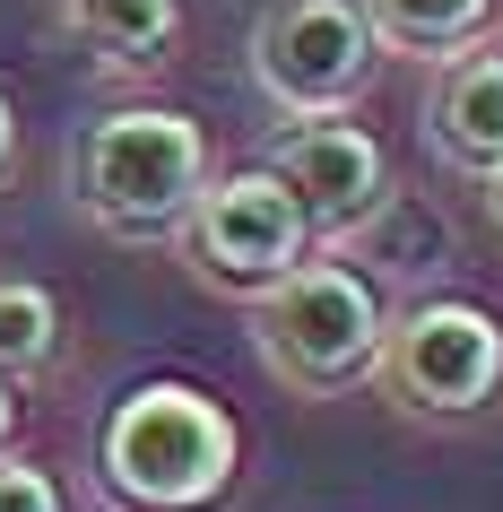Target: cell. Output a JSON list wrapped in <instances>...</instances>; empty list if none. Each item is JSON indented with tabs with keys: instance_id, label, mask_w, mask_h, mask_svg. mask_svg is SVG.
Returning <instances> with one entry per match:
<instances>
[{
	"instance_id": "12",
	"label": "cell",
	"mask_w": 503,
	"mask_h": 512,
	"mask_svg": "<svg viewBox=\"0 0 503 512\" xmlns=\"http://www.w3.org/2000/svg\"><path fill=\"white\" fill-rule=\"evenodd\" d=\"M0 512H61V486L35 469V460L0 452Z\"/></svg>"
},
{
	"instance_id": "5",
	"label": "cell",
	"mask_w": 503,
	"mask_h": 512,
	"mask_svg": "<svg viewBox=\"0 0 503 512\" xmlns=\"http://www.w3.org/2000/svg\"><path fill=\"white\" fill-rule=\"evenodd\" d=\"M382 70V35H373L365 0H269L252 18V79L287 122L347 113Z\"/></svg>"
},
{
	"instance_id": "4",
	"label": "cell",
	"mask_w": 503,
	"mask_h": 512,
	"mask_svg": "<svg viewBox=\"0 0 503 512\" xmlns=\"http://www.w3.org/2000/svg\"><path fill=\"white\" fill-rule=\"evenodd\" d=\"M373 382L408 417H477L503 391V322L469 296H417L382 322Z\"/></svg>"
},
{
	"instance_id": "8",
	"label": "cell",
	"mask_w": 503,
	"mask_h": 512,
	"mask_svg": "<svg viewBox=\"0 0 503 512\" xmlns=\"http://www.w3.org/2000/svg\"><path fill=\"white\" fill-rule=\"evenodd\" d=\"M425 148H434L451 174H469V183H486V174L503 165V44L495 35H477L469 53L434 61Z\"/></svg>"
},
{
	"instance_id": "2",
	"label": "cell",
	"mask_w": 503,
	"mask_h": 512,
	"mask_svg": "<svg viewBox=\"0 0 503 512\" xmlns=\"http://www.w3.org/2000/svg\"><path fill=\"white\" fill-rule=\"evenodd\" d=\"M209 183V139L174 105L96 113L70 148V200L113 243H165Z\"/></svg>"
},
{
	"instance_id": "10",
	"label": "cell",
	"mask_w": 503,
	"mask_h": 512,
	"mask_svg": "<svg viewBox=\"0 0 503 512\" xmlns=\"http://www.w3.org/2000/svg\"><path fill=\"white\" fill-rule=\"evenodd\" d=\"M382 53H408V61H451L469 53L477 35L495 27V0H365Z\"/></svg>"
},
{
	"instance_id": "6",
	"label": "cell",
	"mask_w": 503,
	"mask_h": 512,
	"mask_svg": "<svg viewBox=\"0 0 503 512\" xmlns=\"http://www.w3.org/2000/svg\"><path fill=\"white\" fill-rule=\"evenodd\" d=\"M174 243H183L200 287H226L243 304L261 296V287H278L295 261H313V226H304V209L287 200V183L269 165H243V174L200 183V200L183 209Z\"/></svg>"
},
{
	"instance_id": "14",
	"label": "cell",
	"mask_w": 503,
	"mask_h": 512,
	"mask_svg": "<svg viewBox=\"0 0 503 512\" xmlns=\"http://www.w3.org/2000/svg\"><path fill=\"white\" fill-rule=\"evenodd\" d=\"M9 434H18V391H9V374H0V452H9Z\"/></svg>"
},
{
	"instance_id": "11",
	"label": "cell",
	"mask_w": 503,
	"mask_h": 512,
	"mask_svg": "<svg viewBox=\"0 0 503 512\" xmlns=\"http://www.w3.org/2000/svg\"><path fill=\"white\" fill-rule=\"evenodd\" d=\"M61 356V304L35 278H0V374L27 382Z\"/></svg>"
},
{
	"instance_id": "3",
	"label": "cell",
	"mask_w": 503,
	"mask_h": 512,
	"mask_svg": "<svg viewBox=\"0 0 503 512\" xmlns=\"http://www.w3.org/2000/svg\"><path fill=\"white\" fill-rule=\"evenodd\" d=\"M382 322L391 304L347 261H295L278 287L252 296V348L295 400H347L356 382H373Z\"/></svg>"
},
{
	"instance_id": "1",
	"label": "cell",
	"mask_w": 503,
	"mask_h": 512,
	"mask_svg": "<svg viewBox=\"0 0 503 512\" xmlns=\"http://www.w3.org/2000/svg\"><path fill=\"white\" fill-rule=\"evenodd\" d=\"M243 478V426L200 382H139L96 434V486L122 512H217Z\"/></svg>"
},
{
	"instance_id": "7",
	"label": "cell",
	"mask_w": 503,
	"mask_h": 512,
	"mask_svg": "<svg viewBox=\"0 0 503 512\" xmlns=\"http://www.w3.org/2000/svg\"><path fill=\"white\" fill-rule=\"evenodd\" d=\"M269 174L304 209L313 243H356L373 217L391 209V157H382V139L365 122H339V113L287 122V131L269 139Z\"/></svg>"
},
{
	"instance_id": "15",
	"label": "cell",
	"mask_w": 503,
	"mask_h": 512,
	"mask_svg": "<svg viewBox=\"0 0 503 512\" xmlns=\"http://www.w3.org/2000/svg\"><path fill=\"white\" fill-rule=\"evenodd\" d=\"M486 209H495V235H503V165L486 174Z\"/></svg>"
},
{
	"instance_id": "9",
	"label": "cell",
	"mask_w": 503,
	"mask_h": 512,
	"mask_svg": "<svg viewBox=\"0 0 503 512\" xmlns=\"http://www.w3.org/2000/svg\"><path fill=\"white\" fill-rule=\"evenodd\" d=\"M61 27L105 70H165L174 35H183V9L174 0H61Z\"/></svg>"
},
{
	"instance_id": "13",
	"label": "cell",
	"mask_w": 503,
	"mask_h": 512,
	"mask_svg": "<svg viewBox=\"0 0 503 512\" xmlns=\"http://www.w3.org/2000/svg\"><path fill=\"white\" fill-rule=\"evenodd\" d=\"M18 174V113H9V96H0V183Z\"/></svg>"
}]
</instances>
